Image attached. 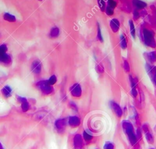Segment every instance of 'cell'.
I'll return each instance as SVG.
<instances>
[{
  "label": "cell",
  "mask_w": 156,
  "mask_h": 149,
  "mask_svg": "<svg viewBox=\"0 0 156 149\" xmlns=\"http://www.w3.org/2000/svg\"><path fill=\"white\" fill-rule=\"evenodd\" d=\"M70 91L73 96L76 98L80 97L82 94V88L80 85L78 83L73 84L70 88Z\"/></svg>",
  "instance_id": "4"
},
{
  "label": "cell",
  "mask_w": 156,
  "mask_h": 149,
  "mask_svg": "<svg viewBox=\"0 0 156 149\" xmlns=\"http://www.w3.org/2000/svg\"><path fill=\"white\" fill-rule=\"evenodd\" d=\"M17 99L21 104V109L23 111H27L29 109V104L26 98L17 96Z\"/></svg>",
  "instance_id": "10"
},
{
  "label": "cell",
  "mask_w": 156,
  "mask_h": 149,
  "mask_svg": "<svg viewBox=\"0 0 156 149\" xmlns=\"http://www.w3.org/2000/svg\"><path fill=\"white\" fill-rule=\"evenodd\" d=\"M129 26H130V34L132 36V37L133 38H135V27H134V24L133 23V21H131V20L129 21Z\"/></svg>",
  "instance_id": "20"
},
{
  "label": "cell",
  "mask_w": 156,
  "mask_h": 149,
  "mask_svg": "<svg viewBox=\"0 0 156 149\" xmlns=\"http://www.w3.org/2000/svg\"><path fill=\"white\" fill-rule=\"evenodd\" d=\"M98 3L101 11H104L105 9V4L104 0H98Z\"/></svg>",
  "instance_id": "26"
},
{
  "label": "cell",
  "mask_w": 156,
  "mask_h": 149,
  "mask_svg": "<svg viewBox=\"0 0 156 149\" xmlns=\"http://www.w3.org/2000/svg\"><path fill=\"white\" fill-rule=\"evenodd\" d=\"M3 18L5 21H8V22H13L16 21L15 16L9 13H5L3 15Z\"/></svg>",
  "instance_id": "16"
},
{
  "label": "cell",
  "mask_w": 156,
  "mask_h": 149,
  "mask_svg": "<svg viewBox=\"0 0 156 149\" xmlns=\"http://www.w3.org/2000/svg\"><path fill=\"white\" fill-rule=\"evenodd\" d=\"M31 70L35 74H39L41 70V64L38 60L33 61L31 65Z\"/></svg>",
  "instance_id": "9"
},
{
  "label": "cell",
  "mask_w": 156,
  "mask_h": 149,
  "mask_svg": "<svg viewBox=\"0 0 156 149\" xmlns=\"http://www.w3.org/2000/svg\"><path fill=\"white\" fill-rule=\"evenodd\" d=\"M1 92L3 94V95L6 97L8 98L9 96H11V93H12V89L9 86V85H5L4 86L2 90H1Z\"/></svg>",
  "instance_id": "17"
},
{
  "label": "cell",
  "mask_w": 156,
  "mask_h": 149,
  "mask_svg": "<svg viewBox=\"0 0 156 149\" xmlns=\"http://www.w3.org/2000/svg\"><path fill=\"white\" fill-rule=\"evenodd\" d=\"M110 25L112 30L114 32H116V31L118 30L119 27V22L118 20H117L116 19H112L110 21Z\"/></svg>",
  "instance_id": "14"
},
{
  "label": "cell",
  "mask_w": 156,
  "mask_h": 149,
  "mask_svg": "<svg viewBox=\"0 0 156 149\" xmlns=\"http://www.w3.org/2000/svg\"><path fill=\"white\" fill-rule=\"evenodd\" d=\"M135 4H136V5L138 7H139L140 8H141V7H144L146 5V4H144V2H143L140 1H138V0H136V3H135Z\"/></svg>",
  "instance_id": "31"
},
{
  "label": "cell",
  "mask_w": 156,
  "mask_h": 149,
  "mask_svg": "<svg viewBox=\"0 0 156 149\" xmlns=\"http://www.w3.org/2000/svg\"><path fill=\"white\" fill-rule=\"evenodd\" d=\"M116 6L115 2L113 0H109L108 5L107 7L105 8L106 10V13L108 15H111L113 13V10L115 8V7Z\"/></svg>",
  "instance_id": "13"
},
{
  "label": "cell",
  "mask_w": 156,
  "mask_h": 149,
  "mask_svg": "<svg viewBox=\"0 0 156 149\" xmlns=\"http://www.w3.org/2000/svg\"><path fill=\"white\" fill-rule=\"evenodd\" d=\"M121 48L124 49L127 47V41H126V39L125 38V36L124 35H121Z\"/></svg>",
  "instance_id": "22"
},
{
  "label": "cell",
  "mask_w": 156,
  "mask_h": 149,
  "mask_svg": "<svg viewBox=\"0 0 156 149\" xmlns=\"http://www.w3.org/2000/svg\"><path fill=\"white\" fill-rule=\"evenodd\" d=\"M36 85L44 94H49L52 93L54 91V88L52 87V85H50L48 83V81H40L37 83Z\"/></svg>",
  "instance_id": "3"
},
{
  "label": "cell",
  "mask_w": 156,
  "mask_h": 149,
  "mask_svg": "<svg viewBox=\"0 0 156 149\" xmlns=\"http://www.w3.org/2000/svg\"><path fill=\"white\" fill-rule=\"evenodd\" d=\"M124 68L126 72H129L130 71V66L127 61H124Z\"/></svg>",
  "instance_id": "30"
},
{
  "label": "cell",
  "mask_w": 156,
  "mask_h": 149,
  "mask_svg": "<svg viewBox=\"0 0 156 149\" xmlns=\"http://www.w3.org/2000/svg\"><path fill=\"white\" fill-rule=\"evenodd\" d=\"M149 149H155V148H152V147H151V148H150Z\"/></svg>",
  "instance_id": "35"
},
{
  "label": "cell",
  "mask_w": 156,
  "mask_h": 149,
  "mask_svg": "<svg viewBox=\"0 0 156 149\" xmlns=\"http://www.w3.org/2000/svg\"><path fill=\"white\" fill-rule=\"evenodd\" d=\"M131 94L133 96V98H135L137 96L138 91H137L136 86L131 87Z\"/></svg>",
  "instance_id": "27"
},
{
  "label": "cell",
  "mask_w": 156,
  "mask_h": 149,
  "mask_svg": "<svg viewBox=\"0 0 156 149\" xmlns=\"http://www.w3.org/2000/svg\"><path fill=\"white\" fill-rule=\"evenodd\" d=\"M7 51V47L5 44L0 45V62L6 65L10 64L12 62L11 56L6 52Z\"/></svg>",
  "instance_id": "2"
},
{
  "label": "cell",
  "mask_w": 156,
  "mask_h": 149,
  "mask_svg": "<svg viewBox=\"0 0 156 149\" xmlns=\"http://www.w3.org/2000/svg\"><path fill=\"white\" fill-rule=\"evenodd\" d=\"M96 71H97L98 73H100L104 72V67H103V66H102L101 64H98V65L96 66Z\"/></svg>",
  "instance_id": "28"
},
{
  "label": "cell",
  "mask_w": 156,
  "mask_h": 149,
  "mask_svg": "<svg viewBox=\"0 0 156 149\" xmlns=\"http://www.w3.org/2000/svg\"><path fill=\"white\" fill-rule=\"evenodd\" d=\"M97 38L98 39V40L102 42H103V38H102V35H101V28H100V26L99 25V24L98 23V34H97Z\"/></svg>",
  "instance_id": "25"
},
{
  "label": "cell",
  "mask_w": 156,
  "mask_h": 149,
  "mask_svg": "<svg viewBox=\"0 0 156 149\" xmlns=\"http://www.w3.org/2000/svg\"><path fill=\"white\" fill-rule=\"evenodd\" d=\"M83 136L84 139L86 141H90L92 139V138H93V136L90 133H88V132H87L85 131L83 132Z\"/></svg>",
  "instance_id": "23"
},
{
  "label": "cell",
  "mask_w": 156,
  "mask_h": 149,
  "mask_svg": "<svg viewBox=\"0 0 156 149\" xmlns=\"http://www.w3.org/2000/svg\"><path fill=\"white\" fill-rule=\"evenodd\" d=\"M110 107L112 110L113 111V112L115 113V114L118 117L121 118L123 114V111L121 107L115 102L111 101L110 103Z\"/></svg>",
  "instance_id": "5"
},
{
  "label": "cell",
  "mask_w": 156,
  "mask_h": 149,
  "mask_svg": "<svg viewBox=\"0 0 156 149\" xmlns=\"http://www.w3.org/2000/svg\"><path fill=\"white\" fill-rule=\"evenodd\" d=\"M55 126L57 130L59 131L64 130L66 127V121L64 119H59L57 120L55 122Z\"/></svg>",
  "instance_id": "12"
},
{
  "label": "cell",
  "mask_w": 156,
  "mask_h": 149,
  "mask_svg": "<svg viewBox=\"0 0 156 149\" xmlns=\"http://www.w3.org/2000/svg\"><path fill=\"white\" fill-rule=\"evenodd\" d=\"M38 1H41L42 0H38Z\"/></svg>",
  "instance_id": "36"
},
{
  "label": "cell",
  "mask_w": 156,
  "mask_h": 149,
  "mask_svg": "<svg viewBox=\"0 0 156 149\" xmlns=\"http://www.w3.org/2000/svg\"><path fill=\"white\" fill-rule=\"evenodd\" d=\"M135 133H136V137H138V140L140 139L141 138V137H142V133H141V129L140 127H138V128L136 130Z\"/></svg>",
  "instance_id": "29"
},
{
  "label": "cell",
  "mask_w": 156,
  "mask_h": 149,
  "mask_svg": "<svg viewBox=\"0 0 156 149\" xmlns=\"http://www.w3.org/2000/svg\"><path fill=\"white\" fill-rule=\"evenodd\" d=\"M145 137H146L147 142L149 144H152L154 143V136H153L152 133L150 132V131H149L148 132L145 133Z\"/></svg>",
  "instance_id": "18"
},
{
  "label": "cell",
  "mask_w": 156,
  "mask_h": 149,
  "mask_svg": "<svg viewBox=\"0 0 156 149\" xmlns=\"http://www.w3.org/2000/svg\"><path fill=\"white\" fill-rule=\"evenodd\" d=\"M104 149H115V145L112 142L107 141L104 145Z\"/></svg>",
  "instance_id": "21"
},
{
  "label": "cell",
  "mask_w": 156,
  "mask_h": 149,
  "mask_svg": "<svg viewBox=\"0 0 156 149\" xmlns=\"http://www.w3.org/2000/svg\"><path fill=\"white\" fill-rule=\"evenodd\" d=\"M121 126L123 131L127 137V139L133 148L134 149H139L140 144L138 139L136 137L132 124L129 121L123 120L121 122Z\"/></svg>",
  "instance_id": "1"
},
{
  "label": "cell",
  "mask_w": 156,
  "mask_h": 149,
  "mask_svg": "<svg viewBox=\"0 0 156 149\" xmlns=\"http://www.w3.org/2000/svg\"><path fill=\"white\" fill-rule=\"evenodd\" d=\"M144 33V39L145 42L147 45H149L150 46H154L155 41L154 40V37L152 36L151 31H148L147 30H145Z\"/></svg>",
  "instance_id": "8"
},
{
  "label": "cell",
  "mask_w": 156,
  "mask_h": 149,
  "mask_svg": "<svg viewBox=\"0 0 156 149\" xmlns=\"http://www.w3.org/2000/svg\"><path fill=\"white\" fill-rule=\"evenodd\" d=\"M146 69L147 70L148 74H149L152 81L156 87V67H151L149 65H147Z\"/></svg>",
  "instance_id": "7"
},
{
  "label": "cell",
  "mask_w": 156,
  "mask_h": 149,
  "mask_svg": "<svg viewBox=\"0 0 156 149\" xmlns=\"http://www.w3.org/2000/svg\"><path fill=\"white\" fill-rule=\"evenodd\" d=\"M147 58L151 62H155L156 61V52L148 53L147 54Z\"/></svg>",
  "instance_id": "19"
},
{
  "label": "cell",
  "mask_w": 156,
  "mask_h": 149,
  "mask_svg": "<svg viewBox=\"0 0 156 149\" xmlns=\"http://www.w3.org/2000/svg\"><path fill=\"white\" fill-rule=\"evenodd\" d=\"M70 106L72 108H74V110H77V107H76V105L75 104H74L73 102H71L70 103Z\"/></svg>",
  "instance_id": "33"
},
{
  "label": "cell",
  "mask_w": 156,
  "mask_h": 149,
  "mask_svg": "<svg viewBox=\"0 0 156 149\" xmlns=\"http://www.w3.org/2000/svg\"><path fill=\"white\" fill-rule=\"evenodd\" d=\"M48 83L50 85H54L57 82V77H56V76L55 75H52L49 78V79L48 80Z\"/></svg>",
  "instance_id": "24"
},
{
  "label": "cell",
  "mask_w": 156,
  "mask_h": 149,
  "mask_svg": "<svg viewBox=\"0 0 156 149\" xmlns=\"http://www.w3.org/2000/svg\"><path fill=\"white\" fill-rule=\"evenodd\" d=\"M0 149H3V148H2V144H1V143L0 142Z\"/></svg>",
  "instance_id": "34"
},
{
  "label": "cell",
  "mask_w": 156,
  "mask_h": 149,
  "mask_svg": "<svg viewBox=\"0 0 156 149\" xmlns=\"http://www.w3.org/2000/svg\"><path fill=\"white\" fill-rule=\"evenodd\" d=\"M60 34V30L57 27H54L51 29L49 36L51 38H55L58 36Z\"/></svg>",
  "instance_id": "15"
},
{
  "label": "cell",
  "mask_w": 156,
  "mask_h": 149,
  "mask_svg": "<svg viewBox=\"0 0 156 149\" xmlns=\"http://www.w3.org/2000/svg\"><path fill=\"white\" fill-rule=\"evenodd\" d=\"M142 130L144 132V133H146L149 131V128L147 124H144L142 125Z\"/></svg>",
  "instance_id": "32"
},
{
  "label": "cell",
  "mask_w": 156,
  "mask_h": 149,
  "mask_svg": "<svg viewBox=\"0 0 156 149\" xmlns=\"http://www.w3.org/2000/svg\"><path fill=\"white\" fill-rule=\"evenodd\" d=\"M73 144L76 149H81L83 146V140L80 134H77L73 138Z\"/></svg>",
  "instance_id": "6"
},
{
  "label": "cell",
  "mask_w": 156,
  "mask_h": 149,
  "mask_svg": "<svg viewBox=\"0 0 156 149\" xmlns=\"http://www.w3.org/2000/svg\"><path fill=\"white\" fill-rule=\"evenodd\" d=\"M69 124L72 127H78L80 124V119L79 117L76 116H73L69 117L68 120Z\"/></svg>",
  "instance_id": "11"
}]
</instances>
